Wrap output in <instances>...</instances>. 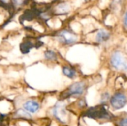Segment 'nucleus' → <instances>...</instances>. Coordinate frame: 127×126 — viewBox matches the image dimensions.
I'll return each mask as SVG.
<instances>
[{
	"label": "nucleus",
	"mask_w": 127,
	"mask_h": 126,
	"mask_svg": "<svg viewBox=\"0 0 127 126\" xmlns=\"http://www.w3.org/2000/svg\"><path fill=\"white\" fill-rule=\"evenodd\" d=\"M87 83L84 80L74 82L64 90L60 95V100H65L70 97H80L86 91Z\"/></svg>",
	"instance_id": "1"
},
{
	"label": "nucleus",
	"mask_w": 127,
	"mask_h": 126,
	"mask_svg": "<svg viewBox=\"0 0 127 126\" xmlns=\"http://www.w3.org/2000/svg\"><path fill=\"white\" fill-rule=\"evenodd\" d=\"M84 116L97 120H112L115 117L105 108L104 105L91 107L84 112Z\"/></svg>",
	"instance_id": "2"
},
{
	"label": "nucleus",
	"mask_w": 127,
	"mask_h": 126,
	"mask_svg": "<svg viewBox=\"0 0 127 126\" xmlns=\"http://www.w3.org/2000/svg\"><path fill=\"white\" fill-rule=\"evenodd\" d=\"M109 64L116 71H127V56L121 50H115L110 55Z\"/></svg>",
	"instance_id": "3"
},
{
	"label": "nucleus",
	"mask_w": 127,
	"mask_h": 126,
	"mask_svg": "<svg viewBox=\"0 0 127 126\" xmlns=\"http://www.w3.org/2000/svg\"><path fill=\"white\" fill-rule=\"evenodd\" d=\"M52 117L60 123H65L68 121V110L66 104L63 100H60L57 102L51 108Z\"/></svg>",
	"instance_id": "4"
},
{
	"label": "nucleus",
	"mask_w": 127,
	"mask_h": 126,
	"mask_svg": "<svg viewBox=\"0 0 127 126\" xmlns=\"http://www.w3.org/2000/svg\"><path fill=\"white\" fill-rule=\"evenodd\" d=\"M109 104L112 108L115 111H119L124 108L127 104V93L122 90L116 91L111 96Z\"/></svg>",
	"instance_id": "5"
},
{
	"label": "nucleus",
	"mask_w": 127,
	"mask_h": 126,
	"mask_svg": "<svg viewBox=\"0 0 127 126\" xmlns=\"http://www.w3.org/2000/svg\"><path fill=\"white\" fill-rule=\"evenodd\" d=\"M21 108H22L25 111H26L31 115H33L39 112L42 105L41 103L37 100L33 98H30L23 101Z\"/></svg>",
	"instance_id": "6"
},
{
	"label": "nucleus",
	"mask_w": 127,
	"mask_h": 126,
	"mask_svg": "<svg viewBox=\"0 0 127 126\" xmlns=\"http://www.w3.org/2000/svg\"><path fill=\"white\" fill-rule=\"evenodd\" d=\"M57 38L60 43L65 45H70L74 44L78 39L77 36L76 34L67 30H63L59 32L57 35Z\"/></svg>",
	"instance_id": "7"
},
{
	"label": "nucleus",
	"mask_w": 127,
	"mask_h": 126,
	"mask_svg": "<svg viewBox=\"0 0 127 126\" xmlns=\"http://www.w3.org/2000/svg\"><path fill=\"white\" fill-rule=\"evenodd\" d=\"M13 117L16 120L31 121L33 119V115L25 111L22 108H17L13 113Z\"/></svg>",
	"instance_id": "8"
},
{
	"label": "nucleus",
	"mask_w": 127,
	"mask_h": 126,
	"mask_svg": "<svg viewBox=\"0 0 127 126\" xmlns=\"http://www.w3.org/2000/svg\"><path fill=\"white\" fill-rule=\"evenodd\" d=\"M109 38H110V33L106 30L101 29L97 31L95 39L97 43H103L108 41Z\"/></svg>",
	"instance_id": "9"
},
{
	"label": "nucleus",
	"mask_w": 127,
	"mask_h": 126,
	"mask_svg": "<svg viewBox=\"0 0 127 126\" xmlns=\"http://www.w3.org/2000/svg\"><path fill=\"white\" fill-rule=\"evenodd\" d=\"M62 73L68 79H73L77 76V71L70 65H63L62 67Z\"/></svg>",
	"instance_id": "10"
},
{
	"label": "nucleus",
	"mask_w": 127,
	"mask_h": 126,
	"mask_svg": "<svg viewBox=\"0 0 127 126\" xmlns=\"http://www.w3.org/2000/svg\"><path fill=\"white\" fill-rule=\"evenodd\" d=\"M44 59L48 62H56L58 59V56L54 50H46L44 52Z\"/></svg>",
	"instance_id": "11"
},
{
	"label": "nucleus",
	"mask_w": 127,
	"mask_h": 126,
	"mask_svg": "<svg viewBox=\"0 0 127 126\" xmlns=\"http://www.w3.org/2000/svg\"><path fill=\"white\" fill-rule=\"evenodd\" d=\"M115 120L116 126H127V114H121L118 118L115 117Z\"/></svg>",
	"instance_id": "12"
},
{
	"label": "nucleus",
	"mask_w": 127,
	"mask_h": 126,
	"mask_svg": "<svg viewBox=\"0 0 127 126\" xmlns=\"http://www.w3.org/2000/svg\"><path fill=\"white\" fill-rule=\"evenodd\" d=\"M110 98H111V95L109 92H103L101 95V97H100V105H106L107 102H109L110 100Z\"/></svg>",
	"instance_id": "13"
},
{
	"label": "nucleus",
	"mask_w": 127,
	"mask_h": 126,
	"mask_svg": "<svg viewBox=\"0 0 127 126\" xmlns=\"http://www.w3.org/2000/svg\"><path fill=\"white\" fill-rule=\"evenodd\" d=\"M57 9H58V11L60 13H65V12L68 11V7L66 4H61L60 5H59L57 7Z\"/></svg>",
	"instance_id": "14"
},
{
	"label": "nucleus",
	"mask_w": 127,
	"mask_h": 126,
	"mask_svg": "<svg viewBox=\"0 0 127 126\" xmlns=\"http://www.w3.org/2000/svg\"><path fill=\"white\" fill-rule=\"evenodd\" d=\"M124 26L126 29H127V11L125 13L124 17Z\"/></svg>",
	"instance_id": "15"
},
{
	"label": "nucleus",
	"mask_w": 127,
	"mask_h": 126,
	"mask_svg": "<svg viewBox=\"0 0 127 126\" xmlns=\"http://www.w3.org/2000/svg\"><path fill=\"white\" fill-rule=\"evenodd\" d=\"M15 1H16V2L17 4H21V3L22 2V1H23V0H15Z\"/></svg>",
	"instance_id": "16"
},
{
	"label": "nucleus",
	"mask_w": 127,
	"mask_h": 126,
	"mask_svg": "<svg viewBox=\"0 0 127 126\" xmlns=\"http://www.w3.org/2000/svg\"><path fill=\"white\" fill-rule=\"evenodd\" d=\"M2 1H3L4 2H8V1H9V0H2Z\"/></svg>",
	"instance_id": "17"
}]
</instances>
